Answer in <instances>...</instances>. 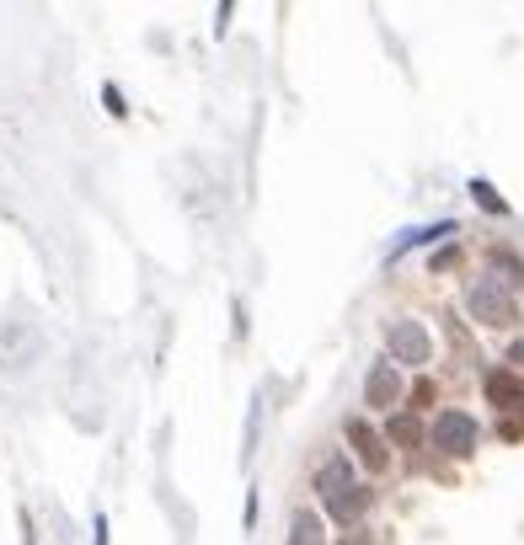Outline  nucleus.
<instances>
[{
  "instance_id": "nucleus-1",
  "label": "nucleus",
  "mask_w": 524,
  "mask_h": 545,
  "mask_svg": "<svg viewBox=\"0 0 524 545\" xmlns=\"http://www.w3.org/2000/svg\"><path fill=\"white\" fill-rule=\"evenodd\" d=\"M316 492L327 497V508H332L337 524H353V519H359V513L369 508V492L353 487L348 460H327V465H321V471H316Z\"/></svg>"
},
{
  "instance_id": "nucleus-2",
  "label": "nucleus",
  "mask_w": 524,
  "mask_h": 545,
  "mask_svg": "<svg viewBox=\"0 0 524 545\" xmlns=\"http://www.w3.org/2000/svg\"><path fill=\"white\" fill-rule=\"evenodd\" d=\"M428 444L444 449V455H455V460H466V455H476V444H482V428H476V417H471V412L444 407V412H434Z\"/></svg>"
},
{
  "instance_id": "nucleus-3",
  "label": "nucleus",
  "mask_w": 524,
  "mask_h": 545,
  "mask_svg": "<svg viewBox=\"0 0 524 545\" xmlns=\"http://www.w3.org/2000/svg\"><path fill=\"white\" fill-rule=\"evenodd\" d=\"M343 439L353 444V455H359V465L369 476H385L391 471V444H385V433H375V423L369 417H348L343 423Z\"/></svg>"
},
{
  "instance_id": "nucleus-4",
  "label": "nucleus",
  "mask_w": 524,
  "mask_h": 545,
  "mask_svg": "<svg viewBox=\"0 0 524 545\" xmlns=\"http://www.w3.org/2000/svg\"><path fill=\"white\" fill-rule=\"evenodd\" d=\"M471 316L482 321V326H498V332H503V326L519 321V305L508 300V294L492 284V278H476V289H471Z\"/></svg>"
},
{
  "instance_id": "nucleus-5",
  "label": "nucleus",
  "mask_w": 524,
  "mask_h": 545,
  "mask_svg": "<svg viewBox=\"0 0 524 545\" xmlns=\"http://www.w3.org/2000/svg\"><path fill=\"white\" fill-rule=\"evenodd\" d=\"M385 348H391V364H428V353H434V342L418 321H391V332H385Z\"/></svg>"
},
{
  "instance_id": "nucleus-6",
  "label": "nucleus",
  "mask_w": 524,
  "mask_h": 545,
  "mask_svg": "<svg viewBox=\"0 0 524 545\" xmlns=\"http://www.w3.org/2000/svg\"><path fill=\"white\" fill-rule=\"evenodd\" d=\"M396 401H402V375H396V364L385 358V364H375L369 380H364V407L369 412H391Z\"/></svg>"
},
{
  "instance_id": "nucleus-7",
  "label": "nucleus",
  "mask_w": 524,
  "mask_h": 545,
  "mask_svg": "<svg viewBox=\"0 0 524 545\" xmlns=\"http://www.w3.org/2000/svg\"><path fill=\"white\" fill-rule=\"evenodd\" d=\"M482 396H487V407H498V412H524V375H514V369H492V375L482 380Z\"/></svg>"
},
{
  "instance_id": "nucleus-8",
  "label": "nucleus",
  "mask_w": 524,
  "mask_h": 545,
  "mask_svg": "<svg viewBox=\"0 0 524 545\" xmlns=\"http://www.w3.org/2000/svg\"><path fill=\"white\" fill-rule=\"evenodd\" d=\"M407 444V449H423L428 444V428H423V417H412V412H396L391 423H385V444Z\"/></svg>"
},
{
  "instance_id": "nucleus-9",
  "label": "nucleus",
  "mask_w": 524,
  "mask_h": 545,
  "mask_svg": "<svg viewBox=\"0 0 524 545\" xmlns=\"http://www.w3.org/2000/svg\"><path fill=\"white\" fill-rule=\"evenodd\" d=\"M289 545H321V519L311 508H295V524H289Z\"/></svg>"
},
{
  "instance_id": "nucleus-10",
  "label": "nucleus",
  "mask_w": 524,
  "mask_h": 545,
  "mask_svg": "<svg viewBox=\"0 0 524 545\" xmlns=\"http://www.w3.org/2000/svg\"><path fill=\"white\" fill-rule=\"evenodd\" d=\"M439 407V380L434 375H423L418 385H412V396H407V412L412 417H423V412H434Z\"/></svg>"
},
{
  "instance_id": "nucleus-11",
  "label": "nucleus",
  "mask_w": 524,
  "mask_h": 545,
  "mask_svg": "<svg viewBox=\"0 0 524 545\" xmlns=\"http://www.w3.org/2000/svg\"><path fill=\"white\" fill-rule=\"evenodd\" d=\"M471 193H476V204H482V209H492V214H508V204H503V198L487 188V182H471Z\"/></svg>"
},
{
  "instance_id": "nucleus-12",
  "label": "nucleus",
  "mask_w": 524,
  "mask_h": 545,
  "mask_svg": "<svg viewBox=\"0 0 524 545\" xmlns=\"http://www.w3.org/2000/svg\"><path fill=\"white\" fill-rule=\"evenodd\" d=\"M498 433H503V439H524V417H519V423H514V417H503Z\"/></svg>"
},
{
  "instance_id": "nucleus-13",
  "label": "nucleus",
  "mask_w": 524,
  "mask_h": 545,
  "mask_svg": "<svg viewBox=\"0 0 524 545\" xmlns=\"http://www.w3.org/2000/svg\"><path fill=\"white\" fill-rule=\"evenodd\" d=\"M508 364H514V375L524 369V342H514V348H508Z\"/></svg>"
},
{
  "instance_id": "nucleus-14",
  "label": "nucleus",
  "mask_w": 524,
  "mask_h": 545,
  "mask_svg": "<svg viewBox=\"0 0 524 545\" xmlns=\"http://www.w3.org/2000/svg\"><path fill=\"white\" fill-rule=\"evenodd\" d=\"M97 545H107V519H97Z\"/></svg>"
}]
</instances>
